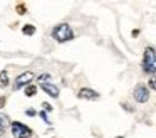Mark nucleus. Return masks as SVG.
<instances>
[{
  "instance_id": "obj_15",
  "label": "nucleus",
  "mask_w": 156,
  "mask_h": 138,
  "mask_svg": "<svg viewBox=\"0 0 156 138\" xmlns=\"http://www.w3.org/2000/svg\"><path fill=\"white\" fill-rule=\"evenodd\" d=\"M41 118H42V120H44L47 125H51V120L47 118V111H41Z\"/></svg>"
},
{
  "instance_id": "obj_1",
  "label": "nucleus",
  "mask_w": 156,
  "mask_h": 138,
  "mask_svg": "<svg viewBox=\"0 0 156 138\" xmlns=\"http://www.w3.org/2000/svg\"><path fill=\"white\" fill-rule=\"evenodd\" d=\"M143 71L148 74H156V50L153 47H146L143 54Z\"/></svg>"
},
{
  "instance_id": "obj_4",
  "label": "nucleus",
  "mask_w": 156,
  "mask_h": 138,
  "mask_svg": "<svg viewBox=\"0 0 156 138\" xmlns=\"http://www.w3.org/2000/svg\"><path fill=\"white\" fill-rule=\"evenodd\" d=\"M133 96H134L136 103H146V101L149 99L148 86H144V84H138V86L134 88V91H133Z\"/></svg>"
},
{
  "instance_id": "obj_7",
  "label": "nucleus",
  "mask_w": 156,
  "mask_h": 138,
  "mask_svg": "<svg viewBox=\"0 0 156 138\" xmlns=\"http://www.w3.org/2000/svg\"><path fill=\"white\" fill-rule=\"evenodd\" d=\"M41 89L44 91V93H47L49 96H52V98H57V96H59V88L54 86V84H51V83L41 84Z\"/></svg>"
},
{
  "instance_id": "obj_6",
  "label": "nucleus",
  "mask_w": 156,
  "mask_h": 138,
  "mask_svg": "<svg viewBox=\"0 0 156 138\" xmlns=\"http://www.w3.org/2000/svg\"><path fill=\"white\" fill-rule=\"evenodd\" d=\"M77 96L81 98V99H89V101H94L99 98V93L94 89H91V88H81L77 93Z\"/></svg>"
},
{
  "instance_id": "obj_12",
  "label": "nucleus",
  "mask_w": 156,
  "mask_h": 138,
  "mask_svg": "<svg viewBox=\"0 0 156 138\" xmlns=\"http://www.w3.org/2000/svg\"><path fill=\"white\" fill-rule=\"evenodd\" d=\"M15 10H17V13H19V15H24V13H27V7H25L24 3H17Z\"/></svg>"
},
{
  "instance_id": "obj_16",
  "label": "nucleus",
  "mask_w": 156,
  "mask_h": 138,
  "mask_svg": "<svg viewBox=\"0 0 156 138\" xmlns=\"http://www.w3.org/2000/svg\"><path fill=\"white\" fill-rule=\"evenodd\" d=\"M42 106H44V111H52V106L49 103H42Z\"/></svg>"
},
{
  "instance_id": "obj_19",
  "label": "nucleus",
  "mask_w": 156,
  "mask_h": 138,
  "mask_svg": "<svg viewBox=\"0 0 156 138\" xmlns=\"http://www.w3.org/2000/svg\"><path fill=\"white\" fill-rule=\"evenodd\" d=\"M121 106H122V108H124V110H126V111H133V110H131V108H129V104H121Z\"/></svg>"
},
{
  "instance_id": "obj_5",
  "label": "nucleus",
  "mask_w": 156,
  "mask_h": 138,
  "mask_svg": "<svg viewBox=\"0 0 156 138\" xmlns=\"http://www.w3.org/2000/svg\"><path fill=\"white\" fill-rule=\"evenodd\" d=\"M32 79H34V74H32L30 71H27V73H22L20 76L15 79L14 89H20V88H24V86H27V84H30Z\"/></svg>"
},
{
  "instance_id": "obj_18",
  "label": "nucleus",
  "mask_w": 156,
  "mask_h": 138,
  "mask_svg": "<svg viewBox=\"0 0 156 138\" xmlns=\"http://www.w3.org/2000/svg\"><path fill=\"white\" fill-rule=\"evenodd\" d=\"M25 113H27L29 116H34V114H35V111H34V110H27V111H25Z\"/></svg>"
},
{
  "instance_id": "obj_17",
  "label": "nucleus",
  "mask_w": 156,
  "mask_h": 138,
  "mask_svg": "<svg viewBox=\"0 0 156 138\" xmlns=\"http://www.w3.org/2000/svg\"><path fill=\"white\" fill-rule=\"evenodd\" d=\"M5 101H7V98H5V96H0V108H4Z\"/></svg>"
},
{
  "instance_id": "obj_9",
  "label": "nucleus",
  "mask_w": 156,
  "mask_h": 138,
  "mask_svg": "<svg viewBox=\"0 0 156 138\" xmlns=\"http://www.w3.org/2000/svg\"><path fill=\"white\" fill-rule=\"evenodd\" d=\"M22 32H24L25 35H34V34H35V27L32 25V24H27V25L22 27Z\"/></svg>"
},
{
  "instance_id": "obj_14",
  "label": "nucleus",
  "mask_w": 156,
  "mask_h": 138,
  "mask_svg": "<svg viewBox=\"0 0 156 138\" xmlns=\"http://www.w3.org/2000/svg\"><path fill=\"white\" fill-rule=\"evenodd\" d=\"M148 86L151 88V89H154L156 91V76H153L151 79H149V83H148Z\"/></svg>"
},
{
  "instance_id": "obj_2",
  "label": "nucleus",
  "mask_w": 156,
  "mask_h": 138,
  "mask_svg": "<svg viewBox=\"0 0 156 138\" xmlns=\"http://www.w3.org/2000/svg\"><path fill=\"white\" fill-rule=\"evenodd\" d=\"M52 37H54L57 42H67V40H71L72 37H74V32H72L71 25L69 24H59V25L54 27V30H52Z\"/></svg>"
},
{
  "instance_id": "obj_3",
  "label": "nucleus",
  "mask_w": 156,
  "mask_h": 138,
  "mask_svg": "<svg viewBox=\"0 0 156 138\" xmlns=\"http://www.w3.org/2000/svg\"><path fill=\"white\" fill-rule=\"evenodd\" d=\"M12 128V135H14V138H30L32 135V128H29L27 125L24 123H19V121H14V123L10 125Z\"/></svg>"
},
{
  "instance_id": "obj_20",
  "label": "nucleus",
  "mask_w": 156,
  "mask_h": 138,
  "mask_svg": "<svg viewBox=\"0 0 156 138\" xmlns=\"http://www.w3.org/2000/svg\"><path fill=\"white\" fill-rule=\"evenodd\" d=\"M136 35H139V30H138V29L133 30V37H136Z\"/></svg>"
},
{
  "instance_id": "obj_10",
  "label": "nucleus",
  "mask_w": 156,
  "mask_h": 138,
  "mask_svg": "<svg viewBox=\"0 0 156 138\" xmlns=\"http://www.w3.org/2000/svg\"><path fill=\"white\" fill-rule=\"evenodd\" d=\"M9 84V74H7V69H4L0 73V86H7Z\"/></svg>"
},
{
  "instance_id": "obj_8",
  "label": "nucleus",
  "mask_w": 156,
  "mask_h": 138,
  "mask_svg": "<svg viewBox=\"0 0 156 138\" xmlns=\"http://www.w3.org/2000/svg\"><path fill=\"white\" fill-rule=\"evenodd\" d=\"M7 125H9V118L4 116V114H0V136L5 135V128H7Z\"/></svg>"
},
{
  "instance_id": "obj_13",
  "label": "nucleus",
  "mask_w": 156,
  "mask_h": 138,
  "mask_svg": "<svg viewBox=\"0 0 156 138\" xmlns=\"http://www.w3.org/2000/svg\"><path fill=\"white\" fill-rule=\"evenodd\" d=\"M37 79H39V83H41V84H44L47 79H51V74H41V76H39Z\"/></svg>"
},
{
  "instance_id": "obj_11",
  "label": "nucleus",
  "mask_w": 156,
  "mask_h": 138,
  "mask_svg": "<svg viewBox=\"0 0 156 138\" xmlns=\"http://www.w3.org/2000/svg\"><path fill=\"white\" fill-rule=\"evenodd\" d=\"M35 93H37V86H27L25 88V96L32 98V96H35Z\"/></svg>"
},
{
  "instance_id": "obj_21",
  "label": "nucleus",
  "mask_w": 156,
  "mask_h": 138,
  "mask_svg": "<svg viewBox=\"0 0 156 138\" xmlns=\"http://www.w3.org/2000/svg\"><path fill=\"white\" fill-rule=\"evenodd\" d=\"M116 138H124V136H116Z\"/></svg>"
}]
</instances>
